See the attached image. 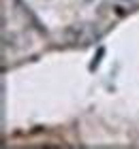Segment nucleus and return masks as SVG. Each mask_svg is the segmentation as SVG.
<instances>
[{
  "label": "nucleus",
  "mask_w": 139,
  "mask_h": 149,
  "mask_svg": "<svg viewBox=\"0 0 139 149\" xmlns=\"http://www.w3.org/2000/svg\"><path fill=\"white\" fill-rule=\"evenodd\" d=\"M137 6H139V0H111V9L118 15H126V13L135 11Z\"/></svg>",
  "instance_id": "f257e3e1"
}]
</instances>
